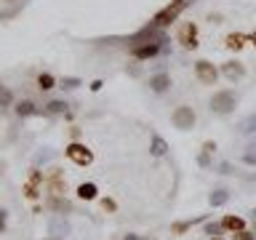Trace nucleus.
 Segmentation results:
<instances>
[{
    "mask_svg": "<svg viewBox=\"0 0 256 240\" xmlns=\"http://www.w3.org/2000/svg\"><path fill=\"white\" fill-rule=\"evenodd\" d=\"M195 3V0H171V3L168 6H163L160 8V11L152 16V24H155V27H160V30H166V27H171V24L179 19V16L187 11V8Z\"/></svg>",
    "mask_w": 256,
    "mask_h": 240,
    "instance_id": "f257e3e1",
    "label": "nucleus"
},
{
    "mask_svg": "<svg viewBox=\"0 0 256 240\" xmlns=\"http://www.w3.org/2000/svg\"><path fill=\"white\" fill-rule=\"evenodd\" d=\"M208 107H211L214 115H230V112H235V107H238V94L232 91V88L214 91L211 102H208Z\"/></svg>",
    "mask_w": 256,
    "mask_h": 240,
    "instance_id": "f03ea898",
    "label": "nucleus"
},
{
    "mask_svg": "<svg viewBox=\"0 0 256 240\" xmlns=\"http://www.w3.org/2000/svg\"><path fill=\"white\" fill-rule=\"evenodd\" d=\"M64 155H67L70 163H75L80 168H88L94 163V150L83 142H70L67 147H64Z\"/></svg>",
    "mask_w": 256,
    "mask_h": 240,
    "instance_id": "7ed1b4c3",
    "label": "nucleus"
},
{
    "mask_svg": "<svg viewBox=\"0 0 256 240\" xmlns=\"http://www.w3.org/2000/svg\"><path fill=\"white\" fill-rule=\"evenodd\" d=\"M195 123H198V115L190 104H179V107L171 112V126L179 128V131H192Z\"/></svg>",
    "mask_w": 256,
    "mask_h": 240,
    "instance_id": "20e7f679",
    "label": "nucleus"
},
{
    "mask_svg": "<svg viewBox=\"0 0 256 240\" xmlns=\"http://www.w3.org/2000/svg\"><path fill=\"white\" fill-rule=\"evenodd\" d=\"M176 43H179L182 48H187V51H195V48L200 46V40H198V24L195 22L179 24V30H176Z\"/></svg>",
    "mask_w": 256,
    "mask_h": 240,
    "instance_id": "39448f33",
    "label": "nucleus"
},
{
    "mask_svg": "<svg viewBox=\"0 0 256 240\" xmlns=\"http://www.w3.org/2000/svg\"><path fill=\"white\" fill-rule=\"evenodd\" d=\"M163 51H166V43H139V46L128 48L131 59H136V62H150V59H155V56H160Z\"/></svg>",
    "mask_w": 256,
    "mask_h": 240,
    "instance_id": "423d86ee",
    "label": "nucleus"
},
{
    "mask_svg": "<svg viewBox=\"0 0 256 240\" xmlns=\"http://www.w3.org/2000/svg\"><path fill=\"white\" fill-rule=\"evenodd\" d=\"M219 75H222V72H219V67H216L214 62H208V59H198L195 62V78L203 86H216Z\"/></svg>",
    "mask_w": 256,
    "mask_h": 240,
    "instance_id": "0eeeda50",
    "label": "nucleus"
},
{
    "mask_svg": "<svg viewBox=\"0 0 256 240\" xmlns=\"http://www.w3.org/2000/svg\"><path fill=\"white\" fill-rule=\"evenodd\" d=\"M222 75L230 80V83H238V80H243L246 78V64L243 62H238V59H230V62H224L222 64Z\"/></svg>",
    "mask_w": 256,
    "mask_h": 240,
    "instance_id": "6e6552de",
    "label": "nucleus"
},
{
    "mask_svg": "<svg viewBox=\"0 0 256 240\" xmlns=\"http://www.w3.org/2000/svg\"><path fill=\"white\" fill-rule=\"evenodd\" d=\"M70 232H72V227H70V222L64 219V216H51V219H48V235L51 238L64 240Z\"/></svg>",
    "mask_w": 256,
    "mask_h": 240,
    "instance_id": "1a4fd4ad",
    "label": "nucleus"
},
{
    "mask_svg": "<svg viewBox=\"0 0 256 240\" xmlns=\"http://www.w3.org/2000/svg\"><path fill=\"white\" fill-rule=\"evenodd\" d=\"M147 86H150L152 94H166V91H171L174 80H171V75H168V72H155V75H150Z\"/></svg>",
    "mask_w": 256,
    "mask_h": 240,
    "instance_id": "9d476101",
    "label": "nucleus"
},
{
    "mask_svg": "<svg viewBox=\"0 0 256 240\" xmlns=\"http://www.w3.org/2000/svg\"><path fill=\"white\" fill-rule=\"evenodd\" d=\"M48 190H51V195H64L67 192V182H64L59 168H51V174H48Z\"/></svg>",
    "mask_w": 256,
    "mask_h": 240,
    "instance_id": "9b49d317",
    "label": "nucleus"
},
{
    "mask_svg": "<svg viewBox=\"0 0 256 240\" xmlns=\"http://www.w3.org/2000/svg\"><path fill=\"white\" fill-rule=\"evenodd\" d=\"M46 206L51 208V211H56V214H75V206H72L67 198H62V195H51Z\"/></svg>",
    "mask_w": 256,
    "mask_h": 240,
    "instance_id": "f8f14e48",
    "label": "nucleus"
},
{
    "mask_svg": "<svg viewBox=\"0 0 256 240\" xmlns=\"http://www.w3.org/2000/svg\"><path fill=\"white\" fill-rule=\"evenodd\" d=\"M75 195L80 200H86V203H91V200H99V187H96L94 182H83V184H78Z\"/></svg>",
    "mask_w": 256,
    "mask_h": 240,
    "instance_id": "ddd939ff",
    "label": "nucleus"
},
{
    "mask_svg": "<svg viewBox=\"0 0 256 240\" xmlns=\"http://www.w3.org/2000/svg\"><path fill=\"white\" fill-rule=\"evenodd\" d=\"M222 227H224V232H240V230H246V219L238 214H224Z\"/></svg>",
    "mask_w": 256,
    "mask_h": 240,
    "instance_id": "4468645a",
    "label": "nucleus"
},
{
    "mask_svg": "<svg viewBox=\"0 0 256 240\" xmlns=\"http://www.w3.org/2000/svg\"><path fill=\"white\" fill-rule=\"evenodd\" d=\"M246 43H248V38L243 32H230V35L224 38V48H227V51H243Z\"/></svg>",
    "mask_w": 256,
    "mask_h": 240,
    "instance_id": "2eb2a0df",
    "label": "nucleus"
},
{
    "mask_svg": "<svg viewBox=\"0 0 256 240\" xmlns=\"http://www.w3.org/2000/svg\"><path fill=\"white\" fill-rule=\"evenodd\" d=\"M14 112H16V118H32V115H40L38 104H35V102H30V99H22V102L14 107Z\"/></svg>",
    "mask_w": 256,
    "mask_h": 240,
    "instance_id": "dca6fc26",
    "label": "nucleus"
},
{
    "mask_svg": "<svg viewBox=\"0 0 256 240\" xmlns=\"http://www.w3.org/2000/svg\"><path fill=\"white\" fill-rule=\"evenodd\" d=\"M206 216H198V219H182V222H174L171 224V235H184L187 230H192L195 224H203Z\"/></svg>",
    "mask_w": 256,
    "mask_h": 240,
    "instance_id": "f3484780",
    "label": "nucleus"
},
{
    "mask_svg": "<svg viewBox=\"0 0 256 240\" xmlns=\"http://www.w3.org/2000/svg\"><path fill=\"white\" fill-rule=\"evenodd\" d=\"M150 152H152V158H163L166 152H168V142L163 139L160 134H152V142H150Z\"/></svg>",
    "mask_w": 256,
    "mask_h": 240,
    "instance_id": "a211bd4d",
    "label": "nucleus"
},
{
    "mask_svg": "<svg viewBox=\"0 0 256 240\" xmlns=\"http://www.w3.org/2000/svg\"><path fill=\"white\" fill-rule=\"evenodd\" d=\"M230 203V190H214L211 195H208V206L211 208H222Z\"/></svg>",
    "mask_w": 256,
    "mask_h": 240,
    "instance_id": "6ab92c4d",
    "label": "nucleus"
},
{
    "mask_svg": "<svg viewBox=\"0 0 256 240\" xmlns=\"http://www.w3.org/2000/svg\"><path fill=\"white\" fill-rule=\"evenodd\" d=\"M67 110H70V104L64 99H51L46 104V115H67Z\"/></svg>",
    "mask_w": 256,
    "mask_h": 240,
    "instance_id": "aec40b11",
    "label": "nucleus"
},
{
    "mask_svg": "<svg viewBox=\"0 0 256 240\" xmlns=\"http://www.w3.org/2000/svg\"><path fill=\"white\" fill-rule=\"evenodd\" d=\"M238 131L240 134H256V112H251L248 118H243L238 123Z\"/></svg>",
    "mask_w": 256,
    "mask_h": 240,
    "instance_id": "412c9836",
    "label": "nucleus"
},
{
    "mask_svg": "<svg viewBox=\"0 0 256 240\" xmlns=\"http://www.w3.org/2000/svg\"><path fill=\"white\" fill-rule=\"evenodd\" d=\"M38 88L40 91H51V88H56V78L51 75V72H40L38 75Z\"/></svg>",
    "mask_w": 256,
    "mask_h": 240,
    "instance_id": "4be33fe9",
    "label": "nucleus"
},
{
    "mask_svg": "<svg viewBox=\"0 0 256 240\" xmlns=\"http://www.w3.org/2000/svg\"><path fill=\"white\" fill-rule=\"evenodd\" d=\"M14 107V91L8 86H0V110Z\"/></svg>",
    "mask_w": 256,
    "mask_h": 240,
    "instance_id": "5701e85b",
    "label": "nucleus"
},
{
    "mask_svg": "<svg viewBox=\"0 0 256 240\" xmlns=\"http://www.w3.org/2000/svg\"><path fill=\"white\" fill-rule=\"evenodd\" d=\"M240 160H243L246 166L256 168V142H254V144H248V147L243 150V155H240Z\"/></svg>",
    "mask_w": 256,
    "mask_h": 240,
    "instance_id": "b1692460",
    "label": "nucleus"
},
{
    "mask_svg": "<svg viewBox=\"0 0 256 240\" xmlns=\"http://www.w3.org/2000/svg\"><path fill=\"white\" fill-rule=\"evenodd\" d=\"M59 86L64 88V91H75V88H80V86H83V80H80V78H62L59 80Z\"/></svg>",
    "mask_w": 256,
    "mask_h": 240,
    "instance_id": "393cba45",
    "label": "nucleus"
},
{
    "mask_svg": "<svg viewBox=\"0 0 256 240\" xmlns=\"http://www.w3.org/2000/svg\"><path fill=\"white\" fill-rule=\"evenodd\" d=\"M222 232H224L222 222H206V235H211V238H219Z\"/></svg>",
    "mask_w": 256,
    "mask_h": 240,
    "instance_id": "a878e982",
    "label": "nucleus"
},
{
    "mask_svg": "<svg viewBox=\"0 0 256 240\" xmlns=\"http://www.w3.org/2000/svg\"><path fill=\"white\" fill-rule=\"evenodd\" d=\"M214 152H206V150H200V155H198V166L200 168H211L214 166Z\"/></svg>",
    "mask_w": 256,
    "mask_h": 240,
    "instance_id": "bb28decb",
    "label": "nucleus"
},
{
    "mask_svg": "<svg viewBox=\"0 0 256 240\" xmlns=\"http://www.w3.org/2000/svg\"><path fill=\"white\" fill-rule=\"evenodd\" d=\"M232 240H256V232H251V230H240V232H232Z\"/></svg>",
    "mask_w": 256,
    "mask_h": 240,
    "instance_id": "cd10ccee",
    "label": "nucleus"
},
{
    "mask_svg": "<svg viewBox=\"0 0 256 240\" xmlns=\"http://www.w3.org/2000/svg\"><path fill=\"white\" fill-rule=\"evenodd\" d=\"M99 203H102V208H104V211H110V214H115V211H118V203H115L112 198H102Z\"/></svg>",
    "mask_w": 256,
    "mask_h": 240,
    "instance_id": "c85d7f7f",
    "label": "nucleus"
},
{
    "mask_svg": "<svg viewBox=\"0 0 256 240\" xmlns=\"http://www.w3.org/2000/svg\"><path fill=\"white\" fill-rule=\"evenodd\" d=\"M6 230H8V211H6V208H0V235H3Z\"/></svg>",
    "mask_w": 256,
    "mask_h": 240,
    "instance_id": "c756f323",
    "label": "nucleus"
},
{
    "mask_svg": "<svg viewBox=\"0 0 256 240\" xmlns=\"http://www.w3.org/2000/svg\"><path fill=\"white\" fill-rule=\"evenodd\" d=\"M51 155H54L51 150H43V152H38V155H35V166H40V163H46V160L51 158Z\"/></svg>",
    "mask_w": 256,
    "mask_h": 240,
    "instance_id": "7c9ffc66",
    "label": "nucleus"
},
{
    "mask_svg": "<svg viewBox=\"0 0 256 240\" xmlns=\"http://www.w3.org/2000/svg\"><path fill=\"white\" fill-rule=\"evenodd\" d=\"M80 136H83V131L78 126H70V142H80Z\"/></svg>",
    "mask_w": 256,
    "mask_h": 240,
    "instance_id": "2f4dec72",
    "label": "nucleus"
},
{
    "mask_svg": "<svg viewBox=\"0 0 256 240\" xmlns=\"http://www.w3.org/2000/svg\"><path fill=\"white\" fill-rule=\"evenodd\" d=\"M219 174H235V168H232V163H222L219 166Z\"/></svg>",
    "mask_w": 256,
    "mask_h": 240,
    "instance_id": "473e14b6",
    "label": "nucleus"
},
{
    "mask_svg": "<svg viewBox=\"0 0 256 240\" xmlns=\"http://www.w3.org/2000/svg\"><path fill=\"white\" fill-rule=\"evenodd\" d=\"M208 22H211V24H222V16L219 14H208Z\"/></svg>",
    "mask_w": 256,
    "mask_h": 240,
    "instance_id": "72a5a7b5",
    "label": "nucleus"
},
{
    "mask_svg": "<svg viewBox=\"0 0 256 240\" xmlns=\"http://www.w3.org/2000/svg\"><path fill=\"white\" fill-rule=\"evenodd\" d=\"M102 86H104L102 80H94V83H91V91H102Z\"/></svg>",
    "mask_w": 256,
    "mask_h": 240,
    "instance_id": "f704fd0d",
    "label": "nucleus"
},
{
    "mask_svg": "<svg viewBox=\"0 0 256 240\" xmlns=\"http://www.w3.org/2000/svg\"><path fill=\"white\" fill-rule=\"evenodd\" d=\"M123 240H142V238H139V235H134V232H128V235H126Z\"/></svg>",
    "mask_w": 256,
    "mask_h": 240,
    "instance_id": "c9c22d12",
    "label": "nucleus"
},
{
    "mask_svg": "<svg viewBox=\"0 0 256 240\" xmlns=\"http://www.w3.org/2000/svg\"><path fill=\"white\" fill-rule=\"evenodd\" d=\"M6 174V160H0V176Z\"/></svg>",
    "mask_w": 256,
    "mask_h": 240,
    "instance_id": "e433bc0d",
    "label": "nucleus"
},
{
    "mask_svg": "<svg viewBox=\"0 0 256 240\" xmlns=\"http://www.w3.org/2000/svg\"><path fill=\"white\" fill-rule=\"evenodd\" d=\"M248 40H251V43H254V48H256V30L251 32V38H248Z\"/></svg>",
    "mask_w": 256,
    "mask_h": 240,
    "instance_id": "4c0bfd02",
    "label": "nucleus"
},
{
    "mask_svg": "<svg viewBox=\"0 0 256 240\" xmlns=\"http://www.w3.org/2000/svg\"><path fill=\"white\" fill-rule=\"evenodd\" d=\"M254 232H256V216H254Z\"/></svg>",
    "mask_w": 256,
    "mask_h": 240,
    "instance_id": "58836bf2",
    "label": "nucleus"
},
{
    "mask_svg": "<svg viewBox=\"0 0 256 240\" xmlns=\"http://www.w3.org/2000/svg\"><path fill=\"white\" fill-rule=\"evenodd\" d=\"M211 240H222V238H211Z\"/></svg>",
    "mask_w": 256,
    "mask_h": 240,
    "instance_id": "ea45409f",
    "label": "nucleus"
},
{
    "mask_svg": "<svg viewBox=\"0 0 256 240\" xmlns=\"http://www.w3.org/2000/svg\"><path fill=\"white\" fill-rule=\"evenodd\" d=\"M8 3H16V0H8Z\"/></svg>",
    "mask_w": 256,
    "mask_h": 240,
    "instance_id": "a19ab883",
    "label": "nucleus"
}]
</instances>
